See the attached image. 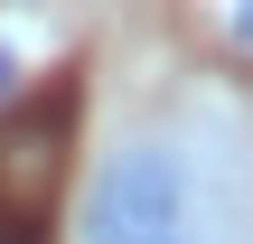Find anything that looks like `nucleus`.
Wrapping results in <instances>:
<instances>
[{
	"mask_svg": "<svg viewBox=\"0 0 253 244\" xmlns=\"http://www.w3.org/2000/svg\"><path fill=\"white\" fill-rule=\"evenodd\" d=\"M19 75H28V47L0 28V103H19Z\"/></svg>",
	"mask_w": 253,
	"mask_h": 244,
	"instance_id": "f257e3e1",
	"label": "nucleus"
},
{
	"mask_svg": "<svg viewBox=\"0 0 253 244\" xmlns=\"http://www.w3.org/2000/svg\"><path fill=\"white\" fill-rule=\"evenodd\" d=\"M131 244H216V226H207V216H188V226H169V235H131Z\"/></svg>",
	"mask_w": 253,
	"mask_h": 244,
	"instance_id": "f03ea898",
	"label": "nucleus"
},
{
	"mask_svg": "<svg viewBox=\"0 0 253 244\" xmlns=\"http://www.w3.org/2000/svg\"><path fill=\"white\" fill-rule=\"evenodd\" d=\"M225 47H235V56H253V0H244V9H225Z\"/></svg>",
	"mask_w": 253,
	"mask_h": 244,
	"instance_id": "7ed1b4c3",
	"label": "nucleus"
}]
</instances>
